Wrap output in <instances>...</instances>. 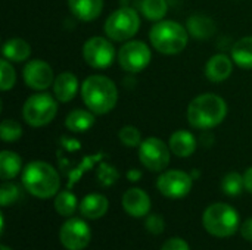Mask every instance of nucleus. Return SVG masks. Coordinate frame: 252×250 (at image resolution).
Listing matches in <instances>:
<instances>
[{
    "instance_id": "nucleus-35",
    "label": "nucleus",
    "mask_w": 252,
    "mask_h": 250,
    "mask_svg": "<svg viewBox=\"0 0 252 250\" xmlns=\"http://www.w3.org/2000/svg\"><path fill=\"white\" fill-rule=\"evenodd\" d=\"M241 234H242V237H244L245 240L252 242V218L247 220V221L242 224V227H241Z\"/></svg>"
},
{
    "instance_id": "nucleus-33",
    "label": "nucleus",
    "mask_w": 252,
    "mask_h": 250,
    "mask_svg": "<svg viewBox=\"0 0 252 250\" xmlns=\"http://www.w3.org/2000/svg\"><path fill=\"white\" fill-rule=\"evenodd\" d=\"M145 227L146 230L151 233V234H161L164 231V227H165V222H164V218L158 214H154V215H149L146 218V222H145Z\"/></svg>"
},
{
    "instance_id": "nucleus-14",
    "label": "nucleus",
    "mask_w": 252,
    "mask_h": 250,
    "mask_svg": "<svg viewBox=\"0 0 252 250\" xmlns=\"http://www.w3.org/2000/svg\"><path fill=\"white\" fill-rule=\"evenodd\" d=\"M123 208L128 215L134 218H142L151 211V199L145 190L134 187L124 193Z\"/></svg>"
},
{
    "instance_id": "nucleus-25",
    "label": "nucleus",
    "mask_w": 252,
    "mask_h": 250,
    "mask_svg": "<svg viewBox=\"0 0 252 250\" xmlns=\"http://www.w3.org/2000/svg\"><path fill=\"white\" fill-rule=\"evenodd\" d=\"M167 1L165 0H142L140 10L142 15L149 21H162V18L167 13Z\"/></svg>"
},
{
    "instance_id": "nucleus-21",
    "label": "nucleus",
    "mask_w": 252,
    "mask_h": 250,
    "mask_svg": "<svg viewBox=\"0 0 252 250\" xmlns=\"http://www.w3.org/2000/svg\"><path fill=\"white\" fill-rule=\"evenodd\" d=\"M3 57L12 62H24L30 57L31 55V47L30 44L22 40V38H10L3 44Z\"/></svg>"
},
{
    "instance_id": "nucleus-3",
    "label": "nucleus",
    "mask_w": 252,
    "mask_h": 250,
    "mask_svg": "<svg viewBox=\"0 0 252 250\" xmlns=\"http://www.w3.org/2000/svg\"><path fill=\"white\" fill-rule=\"evenodd\" d=\"M22 184L30 194L38 199H49L58 194L61 178L58 171L50 164L32 161L24 168Z\"/></svg>"
},
{
    "instance_id": "nucleus-32",
    "label": "nucleus",
    "mask_w": 252,
    "mask_h": 250,
    "mask_svg": "<svg viewBox=\"0 0 252 250\" xmlns=\"http://www.w3.org/2000/svg\"><path fill=\"white\" fill-rule=\"evenodd\" d=\"M120 174L118 171L112 167V165H108V164H102L99 167V171H97V178L100 181L102 186L108 187V186H112L117 180H118Z\"/></svg>"
},
{
    "instance_id": "nucleus-9",
    "label": "nucleus",
    "mask_w": 252,
    "mask_h": 250,
    "mask_svg": "<svg viewBox=\"0 0 252 250\" xmlns=\"http://www.w3.org/2000/svg\"><path fill=\"white\" fill-rule=\"evenodd\" d=\"M152 53L146 43L139 40H128L118 50V62L126 72H142L151 62Z\"/></svg>"
},
{
    "instance_id": "nucleus-34",
    "label": "nucleus",
    "mask_w": 252,
    "mask_h": 250,
    "mask_svg": "<svg viewBox=\"0 0 252 250\" xmlns=\"http://www.w3.org/2000/svg\"><path fill=\"white\" fill-rule=\"evenodd\" d=\"M161 250H190L189 245L180 239V237H173V239H168L164 246L161 248Z\"/></svg>"
},
{
    "instance_id": "nucleus-13",
    "label": "nucleus",
    "mask_w": 252,
    "mask_h": 250,
    "mask_svg": "<svg viewBox=\"0 0 252 250\" xmlns=\"http://www.w3.org/2000/svg\"><path fill=\"white\" fill-rule=\"evenodd\" d=\"M22 77L30 88L38 91L49 88L55 81L52 66L41 59H34L27 62L22 71Z\"/></svg>"
},
{
    "instance_id": "nucleus-4",
    "label": "nucleus",
    "mask_w": 252,
    "mask_h": 250,
    "mask_svg": "<svg viewBox=\"0 0 252 250\" xmlns=\"http://www.w3.org/2000/svg\"><path fill=\"white\" fill-rule=\"evenodd\" d=\"M154 49L162 55H177L183 52L189 41L188 29L174 21H158L149 31Z\"/></svg>"
},
{
    "instance_id": "nucleus-6",
    "label": "nucleus",
    "mask_w": 252,
    "mask_h": 250,
    "mask_svg": "<svg viewBox=\"0 0 252 250\" xmlns=\"http://www.w3.org/2000/svg\"><path fill=\"white\" fill-rule=\"evenodd\" d=\"M58 99L47 93L32 94L22 106V116L31 127H44L50 124L58 113Z\"/></svg>"
},
{
    "instance_id": "nucleus-15",
    "label": "nucleus",
    "mask_w": 252,
    "mask_h": 250,
    "mask_svg": "<svg viewBox=\"0 0 252 250\" xmlns=\"http://www.w3.org/2000/svg\"><path fill=\"white\" fill-rule=\"evenodd\" d=\"M233 71V59L226 55H214L205 65V75L211 83L226 81Z\"/></svg>"
},
{
    "instance_id": "nucleus-31",
    "label": "nucleus",
    "mask_w": 252,
    "mask_h": 250,
    "mask_svg": "<svg viewBox=\"0 0 252 250\" xmlns=\"http://www.w3.org/2000/svg\"><path fill=\"white\" fill-rule=\"evenodd\" d=\"M19 197V189L13 183L4 181L0 187V203L1 206H9L13 202H16Z\"/></svg>"
},
{
    "instance_id": "nucleus-27",
    "label": "nucleus",
    "mask_w": 252,
    "mask_h": 250,
    "mask_svg": "<svg viewBox=\"0 0 252 250\" xmlns=\"http://www.w3.org/2000/svg\"><path fill=\"white\" fill-rule=\"evenodd\" d=\"M244 189H245L244 175H241L238 172H229L227 175H224V178L221 181V190L227 196H230V197L239 196Z\"/></svg>"
},
{
    "instance_id": "nucleus-11",
    "label": "nucleus",
    "mask_w": 252,
    "mask_h": 250,
    "mask_svg": "<svg viewBox=\"0 0 252 250\" xmlns=\"http://www.w3.org/2000/svg\"><path fill=\"white\" fill-rule=\"evenodd\" d=\"M159 193L168 199H182L192 190V177L180 169L165 171L157 181Z\"/></svg>"
},
{
    "instance_id": "nucleus-16",
    "label": "nucleus",
    "mask_w": 252,
    "mask_h": 250,
    "mask_svg": "<svg viewBox=\"0 0 252 250\" xmlns=\"http://www.w3.org/2000/svg\"><path fill=\"white\" fill-rule=\"evenodd\" d=\"M71 13L83 22H90L103 10V0H66Z\"/></svg>"
},
{
    "instance_id": "nucleus-38",
    "label": "nucleus",
    "mask_w": 252,
    "mask_h": 250,
    "mask_svg": "<svg viewBox=\"0 0 252 250\" xmlns=\"http://www.w3.org/2000/svg\"><path fill=\"white\" fill-rule=\"evenodd\" d=\"M0 250H12V249H10V248H7V246H1Z\"/></svg>"
},
{
    "instance_id": "nucleus-19",
    "label": "nucleus",
    "mask_w": 252,
    "mask_h": 250,
    "mask_svg": "<svg viewBox=\"0 0 252 250\" xmlns=\"http://www.w3.org/2000/svg\"><path fill=\"white\" fill-rule=\"evenodd\" d=\"M109 208V202L103 194L90 193L80 203V212L87 220H99L102 218Z\"/></svg>"
},
{
    "instance_id": "nucleus-2",
    "label": "nucleus",
    "mask_w": 252,
    "mask_h": 250,
    "mask_svg": "<svg viewBox=\"0 0 252 250\" xmlns=\"http://www.w3.org/2000/svg\"><path fill=\"white\" fill-rule=\"evenodd\" d=\"M226 115L227 103L214 93L199 94L188 106V121L198 130H210L220 125Z\"/></svg>"
},
{
    "instance_id": "nucleus-1",
    "label": "nucleus",
    "mask_w": 252,
    "mask_h": 250,
    "mask_svg": "<svg viewBox=\"0 0 252 250\" xmlns=\"http://www.w3.org/2000/svg\"><path fill=\"white\" fill-rule=\"evenodd\" d=\"M81 97L94 115H105L117 106L118 88L105 75H90L81 85Z\"/></svg>"
},
{
    "instance_id": "nucleus-30",
    "label": "nucleus",
    "mask_w": 252,
    "mask_h": 250,
    "mask_svg": "<svg viewBox=\"0 0 252 250\" xmlns=\"http://www.w3.org/2000/svg\"><path fill=\"white\" fill-rule=\"evenodd\" d=\"M118 139H120V141H121L124 146H127V147H137V146H140V143H142V134H140V131H139L136 127H133V125H126V127H123V128L120 130V133H118Z\"/></svg>"
},
{
    "instance_id": "nucleus-8",
    "label": "nucleus",
    "mask_w": 252,
    "mask_h": 250,
    "mask_svg": "<svg viewBox=\"0 0 252 250\" xmlns=\"http://www.w3.org/2000/svg\"><path fill=\"white\" fill-rule=\"evenodd\" d=\"M139 159L146 169L161 172L170 164V147L161 139L149 137L139 146Z\"/></svg>"
},
{
    "instance_id": "nucleus-28",
    "label": "nucleus",
    "mask_w": 252,
    "mask_h": 250,
    "mask_svg": "<svg viewBox=\"0 0 252 250\" xmlns=\"http://www.w3.org/2000/svg\"><path fill=\"white\" fill-rule=\"evenodd\" d=\"M22 133L24 131L21 124L15 119H3L0 124V137L6 143L19 140L22 137Z\"/></svg>"
},
{
    "instance_id": "nucleus-26",
    "label": "nucleus",
    "mask_w": 252,
    "mask_h": 250,
    "mask_svg": "<svg viewBox=\"0 0 252 250\" xmlns=\"http://www.w3.org/2000/svg\"><path fill=\"white\" fill-rule=\"evenodd\" d=\"M77 209V197L71 192H61L55 197V211L62 217H71Z\"/></svg>"
},
{
    "instance_id": "nucleus-24",
    "label": "nucleus",
    "mask_w": 252,
    "mask_h": 250,
    "mask_svg": "<svg viewBox=\"0 0 252 250\" xmlns=\"http://www.w3.org/2000/svg\"><path fill=\"white\" fill-rule=\"evenodd\" d=\"M232 59L238 66L252 69V35L244 37L235 43L232 49Z\"/></svg>"
},
{
    "instance_id": "nucleus-36",
    "label": "nucleus",
    "mask_w": 252,
    "mask_h": 250,
    "mask_svg": "<svg viewBox=\"0 0 252 250\" xmlns=\"http://www.w3.org/2000/svg\"><path fill=\"white\" fill-rule=\"evenodd\" d=\"M244 181H245V189L252 194V167L245 171V174H244Z\"/></svg>"
},
{
    "instance_id": "nucleus-12",
    "label": "nucleus",
    "mask_w": 252,
    "mask_h": 250,
    "mask_svg": "<svg viewBox=\"0 0 252 250\" xmlns=\"http://www.w3.org/2000/svg\"><path fill=\"white\" fill-rule=\"evenodd\" d=\"M59 239L65 249L83 250L89 246L92 240V233L89 225L83 220L71 218L61 227Z\"/></svg>"
},
{
    "instance_id": "nucleus-37",
    "label": "nucleus",
    "mask_w": 252,
    "mask_h": 250,
    "mask_svg": "<svg viewBox=\"0 0 252 250\" xmlns=\"http://www.w3.org/2000/svg\"><path fill=\"white\" fill-rule=\"evenodd\" d=\"M127 178H128L130 181H137V180L142 178V172L137 171V169H131V171L127 172Z\"/></svg>"
},
{
    "instance_id": "nucleus-5",
    "label": "nucleus",
    "mask_w": 252,
    "mask_h": 250,
    "mask_svg": "<svg viewBox=\"0 0 252 250\" xmlns=\"http://www.w3.org/2000/svg\"><path fill=\"white\" fill-rule=\"evenodd\" d=\"M205 230L216 237H230L239 228V214L227 203L210 205L202 217Z\"/></svg>"
},
{
    "instance_id": "nucleus-20",
    "label": "nucleus",
    "mask_w": 252,
    "mask_h": 250,
    "mask_svg": "<svg viewBox=\"0 0 252 250\" xmlns=\"http://www.w3.org/2000/svg\"><path fill=\"white\" fill-rule=\"evenodd\" d=\"M94 125V113L89 109H74L66 115L65 127L71 133H86Z\"/></svg>"
},
{
    "instance_id": "nucleus-10",
    "label": "nucleus",
    "mask_w": 252,
    "mask_h": 250,
    "mask_svg": "<svg viewBox=\"0 0 252 250\" xmlns=\"http://www.w3.org/2000/svg\"><path fill=\"white\" fill-rule=\"evenodd\" d=\"M117 52L112 43L103 37H92L83 46V57L92 68L105 69L115 60Z\"/></svg>"
},
{
    "instance_id": "nucleus-29",
    "label": "nucleus",
    "mask_w": 252,
    "mask_h": 250,
    "mask_svg": "<svg viewBox=\"0 0 252 250\" xmlns=\"http://www.w3.org/2000/svg\"><path fill=\"white\" fill-rule=\"evenodd\" d=\"M0 88L1 91H7L15 85L16 81V74L15 69L12 66V63H9L7 59H1L0 60Z\"/></svg>"
},
{
    "instance_id": "nucleus-23",
    "label": "nucleus",
    "mask_w": 252,
    "mask_h": 250,
    "mask_svg": "<svg viewBox=\"0 0 252 250\" xmlns=\"http://www.w3.org/2000/svg\"><path fill=\"white\" fill-rule=\"evenodd\" d=\"M22 169V159L18 153L3 150L0 153V178L3 181L15 178Z\"/></svg>"
},
{
    "instance_id": "nucleus-18",
    "label": "nucleus",
    "mask_w": 252,
    "mask_h": 250,
    "mask_svg": "<svg viewBox=\"0 0 252 250\" xmlns=\"http://www.w3.org/2000/svg\"><path fill=\"white\" fill-rule=\"evenodd\" d=\"M170 150L179 158H189L196 150V139L186 130H177L171 134L168 141Z\"/></svg>"
},
{
    "instance_id": "nucleus-17",
    "label": "nucleus",
    "mask_w": 252,
    "mask_h": 250,
    "mask_svg": "<svg viewBox=\"0 0 252 250\" xmlns=\"http://www.w3.org/2000/svg\"><path fill=\"white\" fill-rule=\"evenodd\" d=\"M78 91V80L72 72H62L59 74L55 81H53V93L55 97L62 102L66 103L69 100H72L75 97Z\"/></svg>"
},
{
    "instance_id": "nucleus-22",
    "label": "nucleus",
    "mask_w": 252,
    "mask_h": 250,
    "mask_svg": "<svg viewBox=\"0 0 252 250\" xmlns=\"http://www.w3.org/2000/svg\"><path fill=\"white\" fill-rule=\"evenodd\" d=\"M188 31L195 38L207 40V38H210L216 32V25H214V22L208 16L195 13V15H192L188 19Z\"/></svg>"
},
{
    "instance_id": "nucleus-7",
    "label": "nucleus",
    "mask_w": 252,
    "mask_h": 250,
    "mask_svg": "<svg viewBox=\"0 0 252 250\" xmlns=\"http://www.w3.org/2000/svg\"><path fill=\"white\" fill-rule=\"evenodd\" d=\"M140 28L139 13L131 7L114 10L105 21V32L114 41H127L137 34Z\"/></svg>"
}]
</instances>
